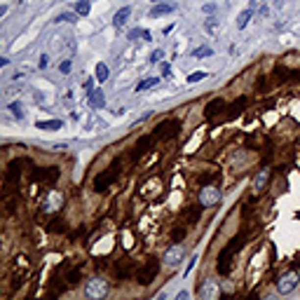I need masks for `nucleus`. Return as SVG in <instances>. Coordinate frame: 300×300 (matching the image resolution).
<instances>
[{
  "mask_svg": "<svg viewBox=\"0 0 300 300\" xmlns=\"http://www.w3.org/2000/svg\"><path fill=\"white\" fill-rule=\"evenodd\" d=\"M108 293V281L106 279H101V277H92L89 281H87V286H85V296L87 298H103Z\"/></svg>",
  "mask_w": 300,
  "mask_h": 300,
  "instance_id": "nucleus-1",
  "label": "nucleus"
},
{
  "mask_svg": "<svg viewBox=\"0 0 300 300\" xmlns=\"http://www.w3.org/2000/svg\"><path fill=\"white\" fill-rule=\"evenodd\" d=\"M221 202V190L214 188V185H206L200 190V204L202 206H216V204Z\"/></svg>",
  "mask_w": 300,
  "mask_h": 300,
  "instance_id": "nucleus-2",
  "label": "nucleus"
},
{
  "mask_svg": "<svg viewBox=\"0 0 300 300\" xmlns=\"http://www.w3.org/2000/svg\"><path fill=\"white\" fill-rule=\"evenodd\" d=\"M183 253H185V249L181 247V244H174V247H169L167 251H164V265H169V268H176L178 263L183 260Z\"/></svg>",
  "mask_w": 300,
  "mask_h": 300,
  "instance_id": "nucleus-3",
  "label": "nucleus"
},
{
  "mask_svg": "<svg viewBox=\"0 0 300 300\" xmlns=\"http://www.w3.org/2000/svg\"><path fill=\"white\" fill-rule=\"evenodd\" d=\"M218 296H221V286H218L216 279H206V281H202V286H200V298L216 300Z\"/></svg>",
  "mask_w": 300,
  "mask_h": 300,
  "instance_id": "nucleus-4",
  "label": "nucleus"
},
{
  "mask_svg": "<svg viewBox=\"0 0 300 300\" xmlns=\"http://www.w3.org/2000/svg\"><path fill=\"white\" fill-rule=\"evenodd\" d=\"M296 286H298V275H296V272H289V275L279 277V281H277L279 293H291Z\"/></svg>",
  "mask_w": 300,
  "mask_h": 300,
  "instance_id": "nucleus-5",
  "label": "nucleus"
},
{
  "mask_svg": "<svg viewBox=\"0 0 300 300\" xmlns=\"http://www.w3.org/2000/svg\"><path fill=\"white\" fill-rule=\"evenodd\" d=\"M157 275V260H148L139 272V284H150Z\"/></svg>",
  "mask_w": 300,
  "mask_h": 300,
  "instance_id": "nucleus-6",
  "label": "nucleus"
},
{
  "mask_svg": "<svg viewBox=\"0 0 300 300\" xmlns=\"http://www.w3.org/2000/svg\"><path fill=\"white\" fill-rule=\"evenodd\" d=\"M61 204H64V195L54 190V193H50V197H47V202L43 204V209H45V211H56V209H59Z\"/></svg>",
  "mask_w": 300,
  "mask_h": 300,
  "instance_id": "nucleus-7",
  "label": "nucleus"
},
{
  "mask_svg": "<svg viewBox=\"0 0 300 300\" xmlns=\"http://www.w3.org/2000/svg\"><path fill=\"white\" fill-rule=\"evenodd\" d=\"M270 169H260V172L256 174V178H253V190L256 193H260L263 188H268V183H270Z\"/></svg>",
  "mask_w": 300,
  "mask_h": 300,
  "instance_id": "nucleus-8",
  "label": "nucleus"
},
{
  "mask_svg": "<svg viewBox=\"0 0 300 300\" xmlns=\"http://www.w3.org/2000/svg\"><path fill=\"white\" fill-rule=\"evenodd\" d=\"M115 167H118V164H115ZM115 167H110V172H106L103 176H99L97 181H94V190H99V193H101V190H106V185L115 178V172H113Z\"/></svg>",
  "mask_w": 300,
  "mask_h": 300,
  "instance_id": "nucleus-9",
  "label": "nucleus"
},
{
  "mask_svg": "<svg viewBox=\"0 0 300 300\" xmlns=\"http://www.w3.org/2000/svg\"><path fill=\"white\" fill-rule=\"evenodd\" d=\"M129 17H131V7H122V10H118V12H115V17H113V26L122 28V26L127 24Z\"/></svg>",
  "mask_w": 300,
  "mask_h": 300,
  "instance_id": "nucleus-10",
  "label": "nucleus"
},
{
  "mask_svg": "<svg viewBox=\"0 0 300 300\" xmlns=\"http://www.w3.org/2000/svg\"><path fill=\"white\" fill-rule=\"evenodd\" d=\"M103 103H106V99H103V92H101V89L89 92V106L92 108H103Z\"/></svg>",
  "mask_w": 300,
  "mask_h": 300,
  "instance_id": "nucleus-11",
  "label": "nucleus"
},
{
  "mask_svg": "<svg viewBox=\"0 0 300 300\" xmlns=\"http://www.w3.org/2000/svg\"><path fill=\"white\" fill-rule=\"evenodd\" d=\"M174 10H176V5H172V2H169V5H160V2H157V5L150 10V17H162V14H169V12H174Z\"/></svg>",
  "mask_w": 300,
  "mask_h": 300,
  "instance_id": "nucleus-12",
  "label": "nucleus"
},
{
  "mask_svg": "<svg viewBox=\"0 0 300 300\" xmlns=\"http://www.w3.org/2000/svg\"><path fill=\"white\" fill-rule=\"evenodd\" d=\"M129 38H131V40H146V43H148V40H152L150 31H146V28H134V31L129 33Z\"/></svg>",
  "mask_w": 300,
  "mask_h": 300,
  "instance_id": "nucleus-13",
  "label": "nucleus"
},
{
  "mask_svg": "<svg viewBox=\"0 0 300 300\" xmlns=\"http://www.w3.org/2000/svg\"><path fill=\"white\" fill-rule=\"evenodd\" d=\"M251 17H253V10L249 7V10H244L239 17H237V26L239 28H244V26H249V22H251Z\"/></svg>",
  "mask_w": 300,
  "mask_h": 300,
  "instance_id": "nucleus-14",
  "label": "nucleus"
},
{
  "mask_svg": "<svg viewBox=\"0 0 300 300\" xmlns=\"http://www.w3.org/2000/svg\"><path fill=\"white\" fill-rule=\"evenodd\" d=\"M61 120H43V122H38V129H61Z\"/></svg>",
  "mask_w": 300,
  "mask_h": 300,
  "instance_id": "nucleus-15",
  "label": "nucleus"
},
{
  "mask_svg": "<svg viewBox=\"0 0 300 300\" xmlns=\"http://www.w3.org/2000/svg\"><path fill=\"white\" fill-rule=\"evenodd\" d=\"M75 14L87 17V14H89V0H77V2H75Z\"/></svg>",
  "mask_w": 300,
  "mask_h": 300,
  "instance_id": "nucleus-16",
  "label": "nucleus"
},
{
  "mask_svg": "<svg viewBox=\"0 0 300 300\" xmlns=\"http://www.w3.org/2000/svg\"><path fill=\"white\" fill-rule=\"evenodd\" d=\"M211 54H214V50L206 47V45H202V47H197V50L193 52V56L195 59H206V56H211Z\"/></svg>",
  "mask_w": 300,
  "mask_h": 300,
  "instance_id": "nucleus-17",
  "label": "nucleus"
},
{
  "mask_svg": "<svg viewBox=\"0 0 300 300\" xmlns=\"http://www.w3.org/2000/svg\"><path fill=\"white\" fill-rule=\"evenodd\" d=\"M10 110H12V115H14L17 120H24V118H26V113H24V106L19 103V101L10 103Z\"/></svg>",
  "mask_w": 300,
  "mask_h": 300,
  "instance_id": "nucleus-18",
  "label": "nucleus"
},
{
  "mask_svg": "<svg viewBox=\"0 0 300 300\" xmlns=\"http://www.w3.org/2000/svg\"><path fill=\"white\" fill-rule=\"evenodd\" d=\"M108 75H110L108 66L106 64H97V80H99V82H106Z\"/></svg>",
  "mask_w": 300,
  "mask_h": 300,
  "instance_id": "nucleus-19",
  "label": "nucleus"
},
{
  "mask_svg": "<svg viewBox=\"0 0 300 300\" xmlns=\"http://www.w3.org/2000/svg\"><path fill=\"white\" fill-rule=\"evenodd\" d=\"M157 82H160V77H148V80H143V82L136 85V92H143V89H150V87H157Z\"/></svg>",
  "mask_w": 300,
  "mask_h": 300,
  "instance_id": "nucleus-20",
  "label": "nucleus"
},
{
  "mask_svg": "<svg viewBox=\"0 0 300 300\" xmlns=\"http://www.w3.org/2000/svg\"><path fill=\"white\" fill-rule=\"evenodd\" d=\"M204 28H206V33H211V35L218 33V19H214V17L206 19V22H204Z\"/></svg>",
  "mask_w": 300,
  "mask_h": 300,
  "instance_id": "nucleus-21",
  "label": "nucleus"
},
{
  "mask_svg": "<svg viewBox=\"0 0 300 300\" xmlns=\"http://www.w3.org/2000/svg\"><path fill=\"white\" fill-rule=\"evenodd\" d=\"M206 77V71H195L193 75H188V82L193 85V82H200V80H204Z\"/></svg>",
  "mask_w": 300,
  "mask_h": 300,
  "instance_id": "nucleus-22",
  "label": "nucleus"
},
{
  "mask_svg": "<svg viewBox=\"0 0 300 300\" xmlns=\"http://www.w3.org/2000/svg\"><path fill=\"white\" fill-rule=\"evenodd\" d=\"M54 22H56V24H59V22H71V24H75V22H77V17H75V14H59Z\"/></svg>",
  "mask_w": 300,
  "mask_h": 300,
  "instance_id": "nucleus-23",
  "label": "nucleus"
},
{
  "mask_svg": "<svg viewBox=\"0 0 300 300\" xmlns=\"http://www.w3.org/2000/svg\"><path fill=\"white\" fill-rule=\"evenodd\" d=\"M162 56H164V52L162 50H157V52H152V56H150V64H160Z\"/></svg>",
  "mask_w": 300,
  "mask_h": 300,
  "instance_id": "nucleus-24",
  "label": "nucleus"
},
{
  "mask_svg": "<svg viewBox=\"0 0 300 300\" xmlns=\"http://www.w3.org/2000/svg\"><path fill=\"white\" fill-rule=\"evenodd\" d=\"M160 71H162V75H164V77H172V66H169V64H160Z\"/></svg>",
  "mask_w": 300,
  "mask_h": 300,
  "instance_id": "nucleus-25",
  "label": "nucleus"
},
{
  "mask_svg": "<svg viewBox=\"0 0 300 300\" xmlns=\"http://www.w3.org/2000/svg\"><path fill=\"white\" fill-rule=\"evenodd\" d=\"M202 10H204V14H206V12H209V14H214V12H216V5H204Z\"/></svg>",
  "mask_w": 300,
  "mask_h": 300,
  "instance_id": "nucleus-26",
  "label": "nucleus"
},
{
  "mask_svg": "<svg viewBox=\"0 0 300 300\" xmlns=\"http://www.w3.org/2000/svg\"><path fill=\"white\" fill-rule=\"evenodd\" d=\"M195 263H197V256H193V258H190V263H188V270H185V275H188V272H190V270L195 268Z\"/></svg>",
  "mask_w": 300,
  "mask_h": 300,
  "instance_id": "nucleus-27",
  "label": "nucleus"
},
{
  "mask_svg": "<svg viewBox=\"0 0 300 300\" xmlns=\"http://www.w3.org/2000/svg\"><path fill=\"white\" fill-rule=\"evenodd\" d=\"M68 71H71V61H64L61 64V73H68Z\"/></svg>",
  "mask_w": 300,
  "mask_h": 300,
  "instance_id": "nucleus-28",
  "label": "nucleus"
},
{
  "mask_svg": "<svg viewBox=\"0 0 300 300\" xmlns=\"http://www.w3.org/2000/svg\"><path fill=\"white\" fill-rule=\"evenodd\" d=\"M152 2H162V0H152Z\"/></svg>",
  "mask_w": 300,
  "mask_h": 300,
  "instance_id": "nucleus-29",
  "label": "nucleus"
}]
</instances>
